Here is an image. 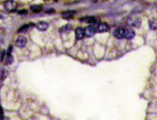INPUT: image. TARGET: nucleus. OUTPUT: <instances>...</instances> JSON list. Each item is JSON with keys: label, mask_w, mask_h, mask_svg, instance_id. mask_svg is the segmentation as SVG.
<instances>
[{"label": "nucleus", "mask_w": 157, "mask_h": 120, "mask_svg": "<svg viewBox=\"0 0 157 120\" xmlns=\"http://www.w3.org/2000/svg\"><path fill=\"white\" fill-rule=\"evenodd\" d=\"M4 7L6 11L13 12L17 10V3L14 0H7V1L4 2Z\"/></svg>", "instance_id": "obj_1"}, {"label": "nucleus", "mask_w": 157, "mask_h": 120, "mask_svg": "<svg viewBox=\"0 0 157 120\" xmlns=\"http://www.w3.org/2000/svg\"><path fill=\"white\" fill-rule=\"evenodd\" d=\"M95 29L98 32H104L109 30L110 27L108 26L107 23H99L96 26Z\"/></svg>", "instance_id": "obj_2"}, {"label": "nucleus", "mask_w": 157, "mask_h": 120, "mask_svg": "<svg viewBox=\"0 0 157 120\" xmlns=\"http://www.w3.org/2000/svg\"><path fill=\"white\" fill-rule=\"evenodd\" d=\"M96 32L95 28L92 26H89L84 29V35L87 37H92Z\"/></svg>", "instance_id": "obj_3"}, {"label": "nucleus", "mask_w": 157, "mask_h": 120, "mask_svg": "<svg viewBox=\"0 0 157 120\" xmlns=\"http://www.w3.org/2000/svg\"><path fill=\"white\" fill-rule=\"evenodd\" d=\"M16 46L18 47H25L27 44V38L24 36H19L18 39L16 41Z\"/></svg>", "instance_id": "obj_4"}, {"label": "nucleus", "mask_w": 157, "mask_h": 120, "mask_svg": "<svg viewBox=\"0 0 157 120\" xmlns=\"http://www.w3.org/2000/svg\"><path fill=\"white\" fill-rule=\"evenodd\" d=\"M76 13V11H63L61 15H62V17L63 19H65V20H70L71 18H73L74 17L75 14Z\"/></svg>", "instance_id": "obj_5"}, {"label": "nucleus", "mask_w": 157, "mask_h": 120, "mask_svg": "<svg viewBox=\"0 0 157 120\" xmlns=\"http://www.w3.org/2000/svg\"><path fill=\"white\" fill-rule=\"evenodd\" d=\"M49 24L46 22H39L36 24V28L40 31H45L48 29Z\"/></svg>", "instance_id": "obj_6"}, {"label": "nucleus", "mask_w": 157, "mask_h": 120, "mask_svg": "<svg viewBox=\"0 0 157 120\" xmlns=\"http://www.w3.org/2000/svg\"><path fill=\"white\" fill-rule=\"evenodd\" d=\"M75 37L77 40L82 39L84 36V29L81 27H78L75 29Z\"/></svg>", "instance_id": "obj_7"}, {"label": "nucleus", "mask_w": 157, "mask_h": 120, "mask_svg": "<svg viewBox=\"0 0 157 120\" xmlns=\"http://www.w3.org/2000/svg\"><path fill=\"white\" fill-rule=\"evenodd\" d=\"M124 34H125V29H122V28H119V29H117L114 32V35L116 38L120 39L124 37Z\"/></svg>", "instance_id": "obj_8"}, {"label": "nucleus", "mask_w": 157, "mask_h": 120, "mask_svg": "<svg viewBox=\"0 0 157 120\" xmlns=\"http://www.w3.org/2000/svg\"><path fill=\"white\" fill-rule=\"evenodd\" d=\"M135 32L134 30L131 29H125V34H124V37L127 39H132L134 37Z\"/></svg>", "instance_id": "obj_9"}, {"label": "nucleus", "mask_w": 157, "mask_h": 120, "mask_svg": "<svg viewBox=\"0 0 157 120\" xmlns=\"http://www.w3.org/2000/svg\"><path fill=\"white\" fill-rule=\"evenodd\" d=\"M34 26V24L33 23H29V24H26V25H23L18 30V32H24L27 30H29L30 28H33Z\"/></svg>", "instance_id": "obj_10"}, {"label": "nucleus", "mask_w": 157, "mask_h": 120, "mask_svg": "<svg viewBox=\"0 0 157 120\" xmlns=\"http://www.w3.org/2000/svg\"><path fill=\"white\" fill-rule=\"evenodd\" d=\"M31 9L34 13H39L43 9V6L39 5H34L31 6Z\"/></svg>", "instance_id": "obj_11"}, {"label": "nucleus", "mask_w": 157, "mask_h": 120, "mask_svg": "<svg viewBox=\"0 0 157 120\" xmlns=\"http://www.w3.org/2000/svg\"><path fill=\"white\" fill-rule=\"evenodd\" d=\"M150 28L152 30L157 29V20H151L150 22Z\"/></svg>", "instance_id": "obj_12"}, {"label": "nucleus", "mask_w": 157, "mask_h": 120, "mask_svg": "<svg viewBox=\"0 0 157 120\" xmlns=\"http://www.w3.org/2000/svg\"><path fill=\"white\" fill-rule=\"evenodd\" d=\"M132 25L136 27H139L141 24V18H137L132 23Z\"/></svg>", "instance_id": "obj_13"}, {"label": "nucleus", "mask_w": 157, "mask_h": 120, "mask_svg": "<svg viewBox=\"0 0 157 120\" xmlns=\"http://www.w3.org/2000/svg\"><path fill=\"white\" fill-rule=\"evenodd\" d=\"M8 74H9V73H8V71L6 70H4V69L1 70V80H3L4 79L6 78Z\"/></svg>", "instance_id": "obj_14"}, {"label": "nucleus", "mask_w": 157, "mask_h": 120, "mask_svg": "<svg viewBox=\"0 0 157 120\" xmlns=\"http://www.w3.org/2000/svg\"><path fill=\"white\" fill-rule=\"evenodd\" d=\"M72 29V26L69 24L68 25H66L64 27H63L61 29H60V31L62 32H67V31H70Z\"/></svg>", "instance_id": "obj_15"}, {"label": "nucleus", "mask_w": 157, "mask_h": 120, "mask_svg": "<svg viewBox=\"0 0 157 120\" xmlns=\"http://www.w3.org/2000/svg\"><path fill=\"white\" fill-rule=\"evenodd\" d=\"M13 61V57L11 56H7L6 59V65H10V64L12 63Z\"/></svg>", "instance_id": "obj_16"}, {"label": "nucleus", "mask_w": 157, "mask_h": 120, "mask_svg": "<svg viewBox=\"0 0 157 120\" xmlns=\"http://www.w3.org/2000/svg\"><path fill=\"white\" fill-rule=\"evenodd\" d=\"M19 13L21 15H26L27 13V11L25 10H22L21 11H19Z\"/></svg>", "instance_id": "obj_17"}, {"label": "nucleus", "mask_w": 157, "mask_h": 120, "mask_svg": "<svg viewBox=\"0 0 157 120\" xmlns=\"http://www.w3.org/2000/svg\"><path fill=\"white\" fill-rule=\"evenodd\" d=\"M44 1H49V0H44Z\"/></svg>", "instance_id": "obj_18"}]
</instances>
